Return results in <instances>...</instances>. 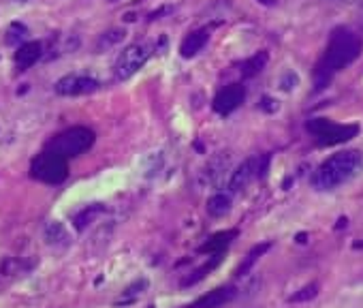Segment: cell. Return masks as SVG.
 Segmentation results:
<instances>
[{
    "mask_svg": "<svg viewBox=\"0 0 363 308\" xmlns=\"http://www.w3.org/2000/svg\"><path fill=\"white\" fill-rule=\"evenodd\" d=\"M363 170V152L361 150H342L333 157L323 161L310 176V185L316 191H333L350 182Z\"/></svg>",
    "mask_w": 363,
    "mask_h": 308,
    "instance_id": "obj_1",
    "label": "cell"
},
{
    "mask_svg": "<svg viewBox=\"0 0 363 308\" xmlns=\"http://www.w3.org/2000/svg\"><path fill=\"white\" fill-rule=\"evenodd\" d=\"M359 54H361V41L348 31H335L318 65V84L327 82L333 73L354 62Z\"/></svg>",
    "mask_w": 363,
    "mask_h": 308,
    "instance_id": "obj_2",
    "label": "cell"
},
{
    "mask_svg": "<svg viewBox=\"0 0 363 308\" xmlns=\"http://www.w3.org/2000/svg\"><path fill=\"white\" fill-rule=\"evenodd\" d=\"M94 143V133L88 128V126H71L62 133H58L48 150H54L58 154H62L65 159H73V157H79V154L88 152Z\"/></svg>",
    "mask_w": 363,
    "mask_h": 308,
    "instance_id": "obj_3",
    "label": "cell"
},
{
    "mask_svg": "<svg viewBox=\"0 0 363 308\" xmlns=\"http://www.w3.org/2000/svg\"><path fill=\"white\" fill-rule=\"evenodd\" d=\"M30 174L45 185H60L67 180L69 176V163L62 154L54 152V150H45L39 157L33 161L30 165Z\"/></svg>",
    "mask_w": 363,
    "mask_h": 308,
    "instance_id": "obj_4",
    "label": "cell"
},
{
    "mask_svg": "<svg viewBox=\"0 0 363 308\" xmlns=\"http://www.w3.org/2000/svg\"><path fill=\"white\" fill-rule=\"evenodd\" d=\"M308 131L314 135L318 145H337L346 143L359 133L357 124H335L327 118H312L308 122Z\"/></svg>",
    "mask_w": 363,
    "mask_h": 308,
    "instance_id": "obj_5",
    "label": "cell"
},
{
    "mask_svg": "<svg viewBox=\"0 0 363 308\" xmlns=\"http://www.w3.org/2000/svg\"><path fill=\"white\" fill-rule=\"evenodd\" d=\"M150 45L147 43H130L126 45L120 56L116 58V65H113V75L116 79H128L133 77L150 58Z\"/></svg>",
    "mask_w": 363,
    "mask_h": 308,
    "instance_id": "obj_6",
    "label": "cell"
},
{
    "mask_svg": "<svg viewBox=\"0 0 363 308\" xmlns=\"http://www.w3.org/2000/svg\"><path fill=\"white\" fill-rule=\"evenodd\" d=\"M99 88H101L99 79H94L90 75H79V73L65 75L54 84L56 94H60V97H82V94L96 92Z\"/></svg>",
    "mask_w": 363,
    "mask_h": 308,
    "instance_id": "obj_7",
    "label": "cell"
},
{
    "mask_svg": "<svg viewBox=\"0 0 363 308\" xmlns=\"http://www.w3.org/2000/svg\"><path fill=\"white\" fill-rule=\"evenodd\" d=\"M265 163H267V159H261V157H250V159H246L235 172H231V176H229V189H231L233 193L246 189V187L259 176V172L265 170ZM261 174H263V172H261Z\"/></svg>",
    "mask_w": 363,
    "mask_h": 308,
    "instance_id": "obj_8",
    "label": "cell"
},
{
    "mask_svg": "<svg viewBox=\"0 0 363 308\" xmlns=\"http://www.w3.org/2000/svg\"><path fill=\"white\" fill-rule=\"evenodd\" d=\"M246 99V90L244 86L240 84H231V86H225L216 97H214V109L216 114L220 116H229L233 114Z\"/></svg>",
    "mask_w": 363,
    "mask_h": 308,
    "instance_id": "obj_9",
    "label": "cell"
},
{
    "mask_svg": "<svg viewBox=\"0 0 363 308\" xmlns=\"http://www.w3.org/2000/svg\"><path fill=\"white\" fill-rule=\"evenodd\" d=\"M229 167H231V154L220 152V154H216V157H212L208 161V165L201 170V180L206 185H220V180L225 178Z\"/></svg>",
    "mask_w": 363,
    "mask_h": 308,
    "instance_id": "obj_10",
    "label": "cell"
},
{
    "mask_svg": "<svg viewBox=\"0 0 363 308\" xmlns=\"http://www.w3.org/2000/svg\"><path fill=\"white\" fill-rule=\"evenodd\" d=\"M235 295H238V289H235V287H231V285H227V287H218V289H214V291H210V293L201 295V297H199L191 308H218V306H223V304L231 302Z\"/></svg>",
    "mask_w": 363,
    "mask_h": 308,
    "instance_id": "obj_11",
    "label": "cell"
},
{
    "mask_svg": "<svg viewBox=\"0 0 363 308\" xmlns=\"http://www.w3.org/2000/svg\"><path fill=\"white\" fill-rule=\"evenodd\" d=\"M41 56H43V45L39 41H26L16 52V67L20 71H26V69L35 67L41 60Z\"/></svg>",
    "mask_w": 363,
    "mask_h": 308,
    "instance_id": "obj_12",
    "label": "cell"
},
{
    "mask_svg": "<svg viewBox=\"0 0 363 308\" xmlns=\"http://www.w3.org/2000/svg\"><path fill=\"white\" fill-rule=\"evenodd\" d=\"M208 41H210V31L208 28H201V31H195V33L186 35L184 41H182V45H179L182 58H195L199 52H203Z\"/></svg>",
    "mask_w": 363,
    "mask_h": 308,
    "instance_id": "obj_13",
    "label": "cell"
},
{
    "mask_svg": "<svg viewBox=\"0 0 363 308\" xmlns=\"http://www.w3.org/2000/svg\"><path fill=\"white\" fill-rule=\"evenodd\" d=\"M231 208H233V197H231V193H214V195L208 199V204H206L208 214L214 216V219L227 216V214L231 212Z\"/></svg>",
    "mask_w": 363,
    "mask_h": 308,
    "instance_id": "obj_14",
    "label": "cell"
},
{
    "mask_svg": "<svg viewBox=\"0 0 363 308\" xmlns=\"http://www.w3.org/2000/svg\"><path fill=\"white\" fill-rule=\"evenodd\" d=\"M43 240L50 246H62V244H69V231L62 223L50 221L43 229Z\"/></svg>",
    "mask_w": 363,
    "mask_h": 308,
    "instance_id": "obj_15",
    "label": "cell"
},
{
    "mask_svg": "<svg viewBox=\"0 0 363 308\" xmlns=\"http://www.w3.org/2000/svg\"><path fill=\"white\" fill-rule=\"evenodd\" d=\"M238 236V231H220V233H216V236H212L201 248H199V253H208V255H218V253H223L231 242H233V238Z\"/></svg>",
    "mask_w": 363,
    "mask_h": 308,
    "instance_id": "obj_16",
    "label": "cell"
},
{
    "mask_svg": "<svg viewBox=\"0 0 363 308\" xmlns=\"http://www.w3.org/2000/svg\"><path fill=\"white\" fill-rule=\"evenodd\" d=\"M105 212V206L103 204H90V206H86L82 212H77L75 214V219H73V223H75V229H79V231H84L90 223H94L96 221V216H101Z\"/></svg>",
    "mask_w": 363,
    "mask_h": 308,
    "instance_id": "obj_17",
    "label": "cell"
},
{
    "mask_svg": "<svg viewBox=\"0 0 363 308\" xmlns=\"http://www.w3.org/2000/svg\"><path fill=\"white\" fill-rule=\"evenodd\" d=\"M124 37H126V31H124V28H111V31H107V33L101 35L96 48H99V50H111V48H116L118 43H122Z\"/></svg>",
    "mask_w": 363,
    "mask_h": 308,
    "instance_id": "obj_18",
    "label": "cell"
},
{
    "mask_svg": "<svg viewBox=\"0 0 363 308\" xmlns=\"http://www.w3.org/2000/svg\"><path fill=\"white\" fill-rule=\"evenodd\" d=\"M28 41V28L24 26V24H11L9 28H7V43L9 45H24Z\"/></svg>",
    "mask_w": 363,
    "mask_h": 308,
    "instance_id": "obj_19",
    "label": "cell"
},
{
    "mask_svg": "<svg viewBox=\"0 0 363 308\" xmlns=\"http://www.w3.org/2000/svg\"><path fill=\"white\" fill-rule=\"evenodd\" d=\"M265 65H267V54H265V52H261V54L252 56L250 60H246V62L242 65V73H244L246 77H252V75L261 73Z\"/></svg>",
    "mask_w": 363,
    "mask_h": 308,
    "instance_id": "obj_20",
    "label": "cell"
},
{
    "mask_svg": "<svg viewBox=\"0 0 363 308\" xmlns=\"http://www.w3.org/2000/svg\"><path fill=\"white\" fill-rule=\"evenodd\" d=\"M220 255H223V253L214 255V257H212V259H210V261H208L206 265H201L199 270H195V272H193V276H189V278H186L184 282H182V285H184V287H189V285H195V282H199V280H201V278H203L206 274H210V272H212V270H214V268H216V265L220 263Z\"/></svg>",
    "mask_w": 363,
    "mask_h": 308,
    "instance_id": "obj_21",
    "label": "cell"
},
{
    "mask_svg": "<svg viewBox=\"0 0 363 308\" xmlns=\"http://www.w3.org/2000/svg\"><path fill=\"white\" fill-rule=\"evenodd\" d=\"M316 295H318V285H316V282H310V285L301 287L297 293H293V295L289 297V302L303 304V302H310V299H314Z\"/></svg>",
    "mask_w": 363,
    "mask_h": 308,
    "instance_id": "obj_22",
    "label": "cell"
},
{
    "mask_svg": "<svg viewBox=\"0 0 363 308\" xmlns=\"http://www.w3.org/2000/svg\"><path fill=\"white\" fill-rule=\"evenodd\" d=\"M267 248H269V244H261V246H255V248H252V251L248 253L246 261H244V263H242V265L238 268V276H244V274H246V272H248V270H250V268H252V265L257 263V259H259V257H261V255H263V253H265Z\"/></svg>",
    "mask_w": 363,
    "mask_h": 308,
    "instance_id": "obj_23",
    "label": "cell"
},
{
    "mask_svg": "<svg viewBox=\"0 0 363 308\" xmlns=\"http://www.w3.org/2000/svg\"><path fill=\"white\" fill-rule=\"evenodd\" d=\"M297 86H299V75H297L295 71H286V73L280 77V88H282L284 92H293Z\"/></svg>",
    "mask_w": 363,
    "mask_h": 308,
    "instance_id": "obj_24",
    "label": "cell"
},
{
    "mask_svg": "<svg viewBox=\"0 0 363 308\" xmlns=\"http://www.w3.org/2000/svg\"><path fill=\"white\" fill-rule=\"evenodd\" d=\"M259 107H261L263 111H267V114H274V111H278V101L272 99V97H263L261 103H259Z\"/></svg>",
    "mask_w": 363,
    "mask_h": 308,
    "instance_id": "obj_25",
    "label": "cell"
},
{
    "mask_svg": "<svg viewBox=\"0 0 363 308\" xmlns=\"http://www.w3.org/2000/svg\"><path fill=\"white\" fill-rule=\"evenodd\" d=\"M329 3H340V0H329Z\"/></svg>",
    "mask_w": 363,
    "mask_h": 308,
    "instance_id": "obj_26",
    "label": "cell"
}]
</instances>
